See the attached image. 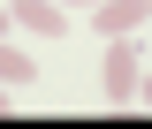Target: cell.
I'll use <instances>...</instances> for the list:
<instances>
[{"instance_id":"4","label":"cell","mask_w":152,"mask_h":129,"mask_svg":"<svg viewBox=\"0 0 152 129\" xmlns=\"http://www.w3.org/2000/svg\"><path fill=\"white\" fill-rule=\"evenodd\" d=\"M38 53H23V46H8V38H0V84H38Z\"/></svg>"},{"instance_id":"7","label":"cell","mask_w":152,"mask_h":129,"mask_svg":"<svg viewBox=\"0 0 152 129\" xmlns=\"http://www.w3.org/2000/svg\"><path fill=\"white\" fill-rule=\"evenodd\" d=\"M61 8H99V0H61Z\"/></svg>"},{"instance_id":"2","label":"cell","mask_w":152,"mask_h":129,"mask_svg":"<svg viewBox=\"0 0 152 129\" xmlns=\"http://www.w3.org/2000/svg\"><path fill=\"white\" fill-rule=\"evenodd\" d=\"M145 15H152V0H99V15H91V23H99V38H129Z\"/></svg>"},{"instance_id":"6","label":"cell","mask_w":152,"mask_h":129,"mask_svg":"<svg viewBox=\"0 0 152 129\" xmlns=\"http://www.w3.org/2000/svg\"><path fill=\"white\" fill-rule=\"evenodd\" d=\"M8 23H15V8H0V31H8Z\"/></svg>"},{"instance_id":"1","label":"cell","mask_w":152,"mask_h":129,"mask_svg":"<svg viewBox=\"0 0 152 129\" xmlns=\"http://www.w3.org/2000/svg\"><path fill=\"white\" fill-rule=\"evenodd\" d=\"M99 84H107V99H129V91H137V38H107Z\"/></svg>"},{"instance_id":"3","label":"cell","mask_w":152,"mask_h":129,"mask_svg":"<svg viewBox=\"0 0 152 129\" xmlns=\"http://www.w3.org/2000/svg\"><path fill=\"white\" fill-rule=\"evenodd\" d=\"M15 23L38 31V38H61L69 31V8H61V0H15Z\"/></svg>"},{"instance_id":"8","label":"cell","mask_w":152,"mask_h":129,"mask_svg":"<svg viewBox=\"0 0 152 129\" xmlns=\"http://www.w3.org/2000/svg\"><path fill=\"white\" fill-rule=\"evenodd\" d=\"M0 114H15V106H8V84H0Z\"/></svg>"},{"instance_id":"5","label":"cell","mask_w":152,"mask_h":129,"mask_svg":"<svg viewBox=\"0 0 152 129\" xmlns=\"http://www.w3.org/2000/svg\"><path fill=\"white\" fill-rule=\"evenodd\" d=\"M137 99H145V106H152V76H137Z\"/></svg>"}]
</instances>
